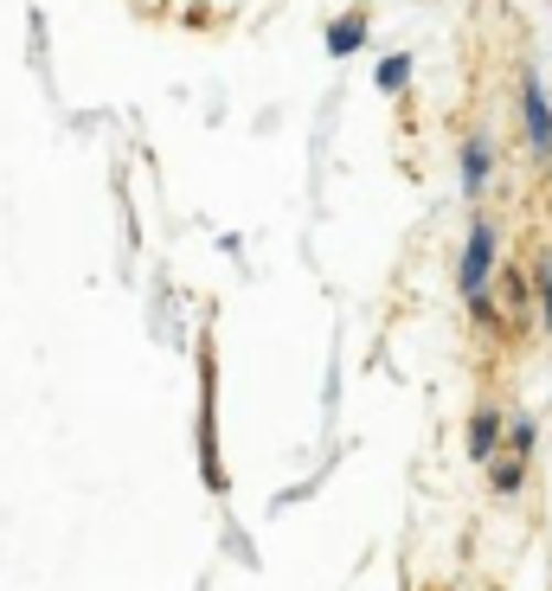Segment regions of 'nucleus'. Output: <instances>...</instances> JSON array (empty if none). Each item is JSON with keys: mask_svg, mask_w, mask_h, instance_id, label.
Instances as JSON below:
<instances>
[{"mask_svg": "<svg viewBox=\"0 0 552 591\" xmlns=\"http://www.w3.org/2000/svg\"><path fill=\"white\" fill-rule=\"evenodd\" d=\"M354 45H360V13H347V20L328 26V52H354Z\"/></svg>", "mask_w": 552, "mask_h": 591, "instance_id": "nucleus-5", "label": "nucleus"}, {"mask_svg": "<svg viewBox=\"0 0 552 591\" xmlns=\"http://www.w3.org/2000/svg\"><path fill=\"white\" fill-rule=\"evenodd\" d=\"M495 438H501V418H495V411H476V425H469V450H476V456H495Z\"/></svg>", "mask_w": 552, "mask_h": 591, "instance_id": "nucleus-4", "label": "nucleus"}, {"mask_svg": "<svg viewBox=\"0 0 552 591\" xmlns=\"http://www.w3.org/2000/svg\"><path fill=\"white\" fill-rule=\"evenodd\" d=\"M411 77V58L405 52H399V58H386V65H379V84H386V90H399V84H405Z\"/></svg>", "mask_w": 552, "mask_h": 591, "instance_id": "nucleus-6", "label": "nucleus"}, {"mask_svg": "<svg viewBox=\"0 0 552 591\" xmlns=\"http://www.w3.org/2000/svg\"><path fill=\"white\" fill-rule=\"evenodd\" d=\"M481 181H488V142H463V193H481Z\"/></svg>", "mask_w": 552, "mask_h": 591, "instance_id": "nucleus-3", "label": "nucleus"}, {"mask_svg": "<svg viewBox=\"0 0 552 591\" xmlns=\"http://www.w3.org/2000/svg\"><path fill=\"white\" fill-rule=\"evenodd\" d=\"M520 116H527V148H533V154H552V104H546V84H540V77H527Z\"/></svg>", "mask_w": 552, "mask_h": 591, "instance_id": "nucleus-2", "label": "nucleus"}, {"mask_svg": "<svg viewBox=\"0 0 552 591\" xmlns=\"http://www.w3.org/2000/svg\"><path fill=\"white\" fill-rule=\"evenodd\" d=\"M488 264H495V232L476 225L469 251H463V296H469V309H488Z\"/></svg>", "mask_w": 552, "mask_h": 591, "instance_id": "nucleus-1", "label": "nucleus"}, {"mask_svg": "<svg viewBox=\"0 0 552 591\" xmlns=\"http://www.w3.org/2000/svg\"><path fill=\"white\" fill-rule=\"evenodd\" d=\"M495 482H501V488H520V463H495Z\"/></svg>", "mask_w": 552, "mask_h": 591, "instance_id": "nucleus-7", "label": "nucleus"}, {"mask_svg": "<svg viewBox=\"0 0 552 591\" xmlns=\"http://www.w3.org/2000/svg\"><path fill=\"white\" fill-rule=\"evenodd\" d=\"M540 309H546V329H552V264H546V277H540Z\"/></svg>", "mask_w": 552, "mask_h": 591, "instance_id": "nucleus-8", "label": "nucleus"}]
</instances>
